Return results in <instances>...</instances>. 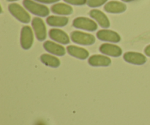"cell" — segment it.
Wrapping results in <instances>:
<instances>
[{
  "instance_id": "cell-19",
  "label": "cell",
  "mask_w": 150,
  "mask_h": 125,
  "mask_svg": "<svg viewBox=\"0 0 150 125\" xmlns=\"http://www.w3.org/2000/svg\"><path fill=\"white\" fill-rule=\"evenodd\" d=\"M108 0H87L88 6L90 7H98L105 4Z\"/></svg>"
},
{
  "instance_id": "cell-24",
  "label": "cell",
  "mask_w": 150,
  "mask_h": 125,
  "mask_svg": "<svg viewBox=\"0 0 150 125\" xmlns=\"http://www.w3.org/2000/svg\"><path fill=\"white\" fill-rule=\"evenodd\" d=\"M7 1H17V0H7Z\"/></svg>"
},
{
  "instance_id": "cell-11",
  "label": "cell",
  "mask_w": 150,
  "mask_h": 125,
  "mask_svg": "<svg viewBox=\"0 0 150 125\" xmlns=\"http://www.w3.org/2000/svg\"><path fill=\"white\" fill-rule=\"evenodd\" d=\"M89 16L91 18L95 19L101 27L107 29L110 26L109 19L105 16V13H103L100 10H95V9L92 10L89 12Z\"/></svg>"
},
{
  "instance_id": "cell-1",
  "label": "cell",
  "mask_w": 150,
  "mask_h": 125,
  "mask_svg": "<svg viewBox=\"0 0 150 125\" xmlns=\"http://www.w3.org/2000/svg\"><path fill=\"white\" fill-rule=\"evenodd\" d=\"M23 6L25 8L35 16L40 17H46L49 15V9L43 4H39L32 0H23Z\"/></svg>"
},
{
  "instance_id": "cell-18",
  "label": "cell",
  "mask_w": 150,
  "mask_h": 125,
  "mask_svg": "<svg viewBox=\"0 0 150 125\" xmlns=\"http://www.w3.org/2000/svg\"><path fill=\"white\" fill-rule=\"evenodd\" d=\"M40 60L44 64L51 67L57 68L60 65V61L58 58L50 54H42L40 56Z\"/></svg>"
},
{
  "instance_id": "cell-2",
  "label": "cell",
  "mask_w": 150,
  "mask_h": 125,
  "mask_svg": "<svg viewBox=\"0 0 150 125\" xmlns=\"http://www.w3.org/2000/svg\"><path fill=\"white\" fill-rule=\"evenodd\" d=\"M8 10L10 13L21 23H28L30 21L31 17L29 14L20 4L12 3L8 6Z\"/></svg>"
},
{
  "instance_id": "cell-13",
  "label": "cell",
  "mask_w": 150,
  "mask_h": 125,
  "mask_svg": "<svg viewBox=\"0 0 150 125\" xmlns=\"http://www.w3.org/2000/svg\"><path fill=\"white\" fill-rule=\"evenodd\" d=\"M88 62L93 67H108L111 64V60L103 55H93L89 57Z\"/></svg>"
},
{
  "instance_id": "cell-14",
  "label": "cell",
  "mask_w": 150,
  "mask_h": 125,
  "mask_svg": "<svg viewBox=\"0 0 150 125\" xmlns=\"http://www.w3.org/2000/svg\"><path fill=\"white\" fill-rule=\"evenodd\" d=\"M127 9V6L125 4L120 1H111L106 3L104 6V10L109 13H122L125 12Z\"/></svg>"
},
{
  "instance_id": "cell-12",
  "label": "cell",
  "mask_w": 150,
  "mask_h": 125,
  "mask_svg": "<svg viewBox=\"0 0 150 125\" xmlns=\"http://www.w3.org/2000/svg\"><path fill=\"white\" fill-rule=\"evenodd\" d=\"M43 47L45 51L59 56H62L66 53L65 48L62 45L52 41H45L43 44Z\"/></svg>"
},
{
  "instance_id": "cell-7",
  "label": "cell",
  "mask_w": 150,
  "mask_h": 125,
  "mask_svg": "<svg viewBox=\"0 0 150 125\" xmlns=\"http://www.w3.org/2000/svg\"><path fill=\"white\" fill-rule=\"evenodd\" d=\"M97 37L100 40L110 42H119L121 40L120 35L117 32L108 29H102L97 32Z\"/></svg>"
},
{
  "instance_id": "cell-8",
  "label": "cell",
  "mask_w": 150,
  "mask_h": 125,
  "mask_svg": "<svg viewBox=\"0 0 150 125\" xmlns=\"http://www.w3.org/2000/svg\"><path fill=\"white\" fill-rule=\"evenodd\" d=\"M124 60L130 64H136V65H142L146 62V57L142 54L137 52H126L123 56Z\"/></svg>"
},
{
  "instance_id": "cell-5",
  "label": "cell",
  "mask_w": 150,
  "mask_h": 125,
  "mask_svg": "<svg viewBox=\"0 0 150 125\" xmlns=\"http://www.w3.org/2000/svg\"><path fill=\"white\" fill-rule=\"evenodd\" d=\"M34 42V35L32 28L29 26H24L21 32V45L22 48L28 50L32 47Z\"/></svg>"
},
{
  "instance_id": "cell-16",
  "label": "cell",
  "mask_w": 150,
  "mask_h": 125,
  "mask_svg": "<svg viewBox=\"0 0 150 125\" xmlns=\"http://www.w3.org/2000/svg\"><path fill=\"white\" fill-rule=\"evenodd\" d=\"M51 11L53 13L60 15V16H68L73 13V7L70 5L64 3H57L51 7Z\"/></svg>"
},
{
  "instance_id": "cell-22",
  "label": "cell",
  "mask_w": 150,
  "mask_h": 125,
  "mask_svg": "<svg viewBox=\"0 0 150 125\" xmlns=\"http://www.w3.org/2000/svg\"><path fill=\"white\" fill-rule=\"evenodd\" d=\"M144 53L146 56L150 57V45L146 47V48L144 50Z\"/></svg>"
},
{
  "instance_id": "cell-23",
  "label": "cell",
  "mask_w": 150,
  "mask_h": 125,
  "mask_svg": "<svg viewBox=\"0 0 150 125\" xmlns=\"http://www.w3.org/2000/svg\"><path fill=\"white\" fill-rule=\"evenodd\" d=\"M122 1H125V2H130V1H133L134 0H122Z\"/></svg>"
},
{
  "instance_id": "cell-17",
  "label": "cell",
  "mask_w": 150,
  "mask_h": 125,
  "mask_svg": "<svg viewBox=\"0 0 150 125\" xmlns=\"http://www.w3.org/2000/svg\"><path fill=\"white\" fill-rule=\"evenodd\" d=\"M68 18L64 16H51L47 18L46 22L49 26L54 27H62L68 23Z\"/></svg>"
},
{
  "instance_id": "cell-3",
  "label": "cell",
  "mask_w": 150,
  "mask_h": 125,
  "mask_svg": "<svg viewBox=\"0 0 150 125\" xmlns=\"http://www.w3.org/2000/svg\"><path fill=\"white\" fill-rule=\"evenodd\" d=\"M70 38L75 43L83 45H91L95 42V37L94 35L80 31H74L72 32Z\"/></svg>"
},
{
  "instance_id": "cell-20",
  "label": "cell",
  "mask_w": 150,
  "mask_h": 125,
  "mask_svg": "<svg viewBox=\"0 0 150 125\" xmlns=\"http://www.w3.org/2000/svg\"><path fill=\"white\" fill-rule=\"evenodd\" d=\"M64 1L73 5H83L87 3V0H64Z\"/></svg>"
},
{
  "instance_id": "cell-15",
  "label": "cell",
  "mask_w": 150,
  "mask_h": 125,
  "mask_svg": "<svg viewBox=\"0 0 150 125\" xmlns=\"http://www.w3.org/2000/svg\"><path fill=\"white\" fill-rule=\"evenodd\" d=\"M67 51L70 56L79 59H86L88 58L89 54L88 51L81 47L75 46V45H69L67 47Z\"/></svg>"
},
{
  "instance_id": "cell-21",
  "label": "cell",
  "mask_w": 150,
  "mask_h": 125,
  "mask_svg": "<svg viewBox=\"0 0 150 125\" xmlns=\"http://www.w3.org/2000/svg\"><path fill=\"white\" fill-rule=\"evenodd\" d=\"M37 1H39L40 3H44V4H52L59 1V0H35Z\"/></svg>"
},
{
  "instance_id": "cell-9",
  "label": "cell",
  "mask_w": 150,
  "mask_h": 125,
  "mask_svg": "<svg viewBox=\"0 0 150 125\" xmlns=\"http://www.w3.org/2000/svg\"><path fill=\"white\" fill-rule=\"evenodd\" d=\"M99 50L102 54L113 57H119L122 54V51L120 47L111 43L102 44Z\"/></svg>"
},
{
  "instance_id": "cell-25",
  "label": "cell",
  "mask_w": 150,
  "mask_h": 125,
  "mask_svg": "<svg viewBox=\"0 0 150 125\" xmlns=\"http://www.w3.org/2000/svg\"><path fill=\"white\" fill-rule=\"evenodd\" d=\"M37 125H44L42 123H38V124H37Z\"/></svg>"
},
{
  "instance_id": "cell-6",
  "label": "cell",
  "mask_w": 150,
  "mask_h": 125,
  "mask_svg": "<svg viewBox=\"0 0 150 125\" xmlns=\"http://www.w3.org/2000/svg\"><path fill=\"white\" fill-rule=\"evenodd\" d=\"M32 25L37 39L39 41L45 40L47 37V32L43 20L40 18H34Z\"/></svg>"
},
{
  "instance_id": "cell-10",
  "label": "cell",
  "mask_w": 150,
  "mask_h": 125,
  "mask_svg": "<svg viewBox=\"0 0 150 125\" xmlns=\"http://www.w3.org/2000/svg\"><path fill=\"white\" fill-rule=\"evenodd\" d=\"M49 37L51 40L59 42V43L63 44V45H67L70 42V37L67 33L64 31L59 29H51L49 31Z\"/></svg>"
},
{
  "instance_id": "cell-4",
  "label": "cell",
  "mask_w": 150,
  "mask_h": 125,
  "mask_svg": "<svg viewBox=\"0 0 150 125\" xmlns=\"http://www.w3.org/2000/svg\"><path fill=\"white\" fill-rule=\"evenodd\" d=\"M73 26L77 29H83L89 32H94L98 29V24L92 19L85 17H79L74 19Z\"/></svg>"
}]
</instances>
